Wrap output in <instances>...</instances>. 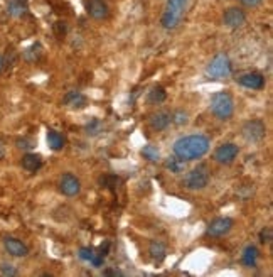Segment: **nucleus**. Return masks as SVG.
Listing matches in <instances>:
<instances>
[{
    "label": "nucleus",
    "instance_id": "1",
    "mask_svg": "<svg viewBox=\"0 0 273 277\" xmlns=\"http://www.w3.org/2000/svg\"><path fill=\"white\" fill-rule=\"evenodd\" d=\"M209 139L206 135H185V137H181L179 140H176L172 146L174 154L177 155L182 161H196V159H201L204 154H207L209 151Z\"/></svg>",
    "mask_w": 273,
    "mask_h": 277
},
{
    "label": "nucleus",
    "instance_id": "2",
    "mask_svg": "<svg viewBox=\"0 0 273 277\" xmlns=\"http://www.w3.org/2000/svg\"><path fill=\"white\" fill-rule=\"evenodd\" d=\"M211 112L216 119L229 120L234 112V100L228 92H218L211 98Z\"/></svg>",
    "mask_w": 273,
    "mask_h": 277
},
{
    "label": "nucleus",
    "instance_id": "3",
    "mask_svg": "<svg viewBox=\"0 0 273 277\" xmlns=\"http://www.w3.org/2000/svg\"><path fill=\"white\" fill-rule=\"evenodd\" d=\"M209 177H211L209 169H207L204 164H199L197 168L191 169L187 174H185L182 184H184L185 189H191V191H201V189H204L207 184H209Z\"/></svg>",
    "mask_w": 273,
    "mask_h": 277
},
{
    "label": "nucleus",
    "instance_id": "4",
    "mask_svg": "<svg viewBox=\"0 0 273 277\" xmlns=\"http://www.w3.org/2000/svg\"><path fill=\"white\" fill-rule=\"evenodd\" d=\"M206 75L212 79H225L231 75V61L226 54H216L206 68Z\"/></svg>",
    "mask_w": 273,
    "mask_h": 277
},
{
    "label": "nucleus",
    "instance_id": "5",
    "mask_svg": "<svg viewBox=\"0 0 273 277\" xmlns=\"http://www.w3.org/2000/svg\"><path fill=\"white\" fill-rule=\"evenodd\" d=\"M185 9V0H169L167 3V10L162 17V25L165 29H174L179 24L182 12Z\"/></svg>",
    "mask_w": 273,
    "mask_h": 277
},
{
    "label": "nucleus",
    "instance_id": "6",
    "mask_svg": "<svg viewBox=\"0 0 273 277\" xmlns=\"http://www.w3.org/2000/svg\"><path fill=\"white\" fill-rule=\"evenodd\" d=\"M243 137H245L248 142H260V140L265 139L267 135V125H265L261 120H248L241 128Z\"/></svg>",
    "mask_w": 273,
    "mask_h": 277
},
{
    "label": "nucleus",
    "instance_id": "7",
    "mask_svg": "<svg viewBox=\"0 0 273 277\" xmlns=\"http://www.w3.org/2000/svg\"><path fill=\"white\" fill-rule=\"evenodd\" d=\"M238 154H240V149L236 144H223L214 151V161L219 164H231L238 157Z\"/></svg>",
    "mask_w": 273,
    "mask_h": 277
},
{
    "label": "nucleus",
    "instance_id": "8",
    "mask_svg": "<svg viewBox=\"0 0 273 277\" xmlns=\"http://www.w3.org/2000/svg\"><path fill=\"white\" fill-rule=\"evenodd\" d=\"M59 191L63 193L64 196H76L79 195V191H81V183H79V179L74 176V174L71 173H66L61 176L59 179Z\"/></svg>",
    "mask_w": 273,
    "mask_h": 277
},
{
    "label": "nucleus",
    "instance_id": "9",
    "mask_svg": "<svg viewBox=\"0 0 273 277\" xmlns=\"http://www.w3.org/2000/svg\"><path fill=\"white\" fill-rule=\"evenodd\" d=\"M233 220L228 218V216H221V218H214L207 225V235L211 237H225L226 233H229L233 228Z\"/></svg>",
    "mask_w": 273,
    "mask_h": 277
},
{
    "label": "nucleus",
    "instance_id": "10",
    "mask_svg": "<svg viewBox=\"0 0 273 277\" xmlns=\"http://www.w3.org/2000/svg\"><path fill=\"white\" fill-rule=\"evenodd\" d=\"M85 9L86 12H88V16L96 19V21L106 19L110 14L108 5H106L105 0H85Z\"/></svg>",
    "mask_w": 273,
    "mask_h": 277
},
{
    "label": "nucleus",
    "instance_id": "11",
    "mask_svg": "<svg viewBox=\"0 0 273 277\" xmlns=\"http://www.w3.org/2000/svg\"><path fill=\"white\" fill-rule=\"evenodd\" d=\"M238 83L245 88L250 90H261L265 86V76L261 73H256V71H251V73H245L238 78Z\"/></svg>",
    "mask_w": 273,
    "mask_h": 277
},
{
    "label": "nucleus",
    "instance_id": "12",
    "mask_svg": "<svg viewBox=\"0 0 273 277\" xmlns=\"http://www.w3.org/2000/svg\"><path fill=\"white\" fill-rule=\"evenodd\" d=\"M3 247L5 250L10 253L12 257H27L29 255V249L25 244H22L19 238L14 237H5L3 238Z\"/></svg>",
    "mask_w": 273,
    "mask_h": 277
},
{
    "label": "nucleus",
    "instance_id": "13",
    "mask_svg": "<svg viewBox=\"0 0 273 277\" xmlns=\"http://www.w3.org/2000/svg\"><path fill=\"white\" fill-rule=\"evenodd\" d=\"M223 21H225V24L228 27H240V25L245 24L246 16L241 9H238V7H229V9L225 12V16H223Z\"/></svg>",
    "mask_w": 273,
    "mask_h": 277
},
{
    "label": "nucleus",
    "instance_id": "14",
    "mask_svg": "<svg viewBox=\"0 0 273 277\" xmlns=\"http://www.w3.org/2000/svg\"><path fill=\"white\" fill-rule=\"evenodd\" d=\"M64 103H66L69 108L81 110L88 105V100H86V97L81 92H69V93H66V97H64Z\"/></svg>",
    "mask_w": 273,
    "mask_h": 277
},
{
    "label": "nucleus",
    "instance_id": "15",
    "mask_svg": "<svg viewBox=\"0 0 273 277\" xmlns=\"http://www.w3.org/2000/svg\"><path fill=\"white\" fill-rule=\"evenodd\" d=\"M149 124L152 127V130H157V132L165 130V128L169 127V124H170V113H167V112L154 113V115L149 119Z\"/></svg>",
    "mask_w": 273,
    "mask_h": 277
},
{
    "label": "nucleus",
    "instance_id": "16",
    "mask_svg": "<svg viewBox=\"0 0 273 277\" xmlns=\"http://www.w3.org/2000/svg\"><path fill=\"white\" fill-rule=\"evenodd\" d=\"M41 166H43V159H41L39 154L27 152L24 157H22V168H24L25 171H29V173H36V171H39Z\"/></svg>",
    "mask_w": 273,
    "mask_h": 277
},
{
    "label": "nucleus",
    "instance_id": "17",
    "mask_svg": "<svg viewBox=\"0 0 273 277\" xmlns=\"http://www.w3.org/2000/svg\"><path fill=\"white\" fill-rule=\"evenodd\" d=\"M27 10V0H9L7 2V12L12 17H22Z\"/></svg>",
    "mask_w": 273,
    "mask_h": 277
},
{
    "label": "nucleus",
    "instance_id": "18",
    "mask_svg": "<svg viewBox=\"0 0 273 277\" xmlns=\"http://www.w3.org/2000/svg\"><path fill=\"white\" fill-rule=\"evenodd\" d=\"M258 255H260V252H258L256 247L255 245H248L245 249V252H243V257H241L243 265H246V267H255L256 260H258Z\"/></svg>",
    "mask_w": 273,
    "mask_h": 277
},
{
    "label": "nucleus",
    "instance_id": "19",
    "mask_svg": "<svg viewBox=\"0 0 273 277\" xmlns=\"http://www.w3.org/2000/svg\"><path fill=\"white\" fill-rule=\"evenodd\" d=\"M165 252H167V249H165V245L162 244V242H159V240L150 242L149 253H150V257L155 262H162V260H164L165 259Z\"/></svg>",
    "mask_w": 273,
    "mask_h": 277
},
{
    "label": "nucleus",
    "instance_id": "20",
    "mask_svg": "<svg viewBox=\"0 0 273 277\" xmlns=\"http://www.w3.org/2000/svg\"><path fill=\"white\" fill-rule=\"evenodd\" d=\"M47 144L52 151H61L64 147V137L59 134V132L49 128L47 130Z\"/></svg>",
    "mask_w": 273,
    "mask_h": 277
},
{
    "label": "nucleus",
    "instance_id": "21",
    "mask_svg": "<svg viewBox=\"0 0 273 277\" xmlns=\"http://www.w3.org/2000/svg\"><path fill=\"white\" fill-rule=\"evenodd\" d=\"M41 56H43V46H41L39 43L32 44L30 48H27L24 51V59L27 63H36L41 59Z\"/></svg>",
    "mask_w": 273,
    "mask_h": 277
},
{
    "label": "nucleus",
    "instance_id": "22",
    "mask_svg": "<svg viewBox=\"0 0 273 277\" xmlns=\"http://www.w3.org/2000/svg\"><path fill=\"white\" fill-rule=\"evenodd\" d=\"M167 98V92L162 86H154L149 92V101L150 103H162Z\"/></svg>",
    "mask_w": 273,
    "mask_h": 277
},
{
    "label": "nucleus",
    "instance_id": "23",
    "mask_svg": "<svg viewBox=\"0 0 273 277\" xmlns=\"http://www.w3.org/2000/svg\"><path fill=\"white\" fill-rule=\"evenodd\" d=\"M165 168L169 169L170 173L177 174V173H181V171L184 169V161L177 157V155H176V157H169L165 161Z\"/></svg>",
    "mask_w": 273,
    "mask_h": 277
},
{
    "label": "nucleus",
    "instance_id": "24",
    "mask_svg": "<svg viewBox=\"0 0 273 277\" xmlns=\"http://www.w3.org/2000/svg\"><path fill=\"white\" fill-rule=\"evenodd\" d=\"M142 155L145 159H149L150 162H157L160 159V152H159V149L155 146H143Z\"/></svg>",
    "mask_w": 273,
    "mask_h": 277
},
{
    "label": "nucleus",
    "instance_id": "25",
    "mask_svg": "<svg viewBox=\"0 0 273 277\" xmlns=\"http://www.w3.org/2000/svg\"><path fill=\"white\" fill-rule=\"evenodd\" d=\"M170 122H174L176 125H185L189 122V115L184 110H176V112L170 115Z\"/></svg>",
    "mask_w": 273,
    "mask_h": 277
},
{
    "label": "nucleus",
    "instance_id": "26",
    "mask_svg": "<svg viewBox=\"0 0 273 277\" xmlns=\"http://www.w3.org/2000/svg\"><path fill=\"white\" fill-rule=\"evenodd\" d=\"M100 130H101V120H98V119H93L88 125H86V134L94 135Z\"/></svg>",
    "mask_w": 273,
    "mask_h": 277
},
{
    "label": "nucleus",
    "instance_id": "27",
    "mask_svg": "<svg viewBox=\"0 0 273 277\" xmlns=\"http://www.w3.org/2000/svg\"><path fill=\"white\" fill-rule=\"evenodd\" d=\"M17 147L19 149H25V151H29V149H32L34 146H36V142H34V139H30V137H22V139H17Z\"/></svg>",
    "mask_w": 273,
    "mask_h": 277
},
{
    "label": "nucleus",
    "instance_id": "28",
    "mask_svg": "<svg viewBox=\"0 0 273 277\" xmlns=\"http://www.w3.org/2000/svg\"><path fill=\"white\" fill-rule=\"evenodd\" d=\"M0 274L2 276H17V269L12 264H2L0 265Z\"/></svg>",
    "mask_w": 273,
    "mask_h": 277
},
{
    "label": "nucleus",
    "instance_id": "29",
    "mask_svg": "<svg viewBox=\"0 0 273 277\" xmlns=\"http://www.w3.org/2000/svg\"><path fill=\"white\" fill-rule=\"evenodd\" d=\"M272 238H273V233H272L270 227H267V228H263L260 231V242L261 244H270Z\"/></svg>",
    "mask_w": 273,
    "mask_h": 277
},
{
    "label": "nucleus",
    "instance_id": "30",
    "mask_svg": "<svg viewBox=\"0 0 273 277\" xmlns=\"http://www.w3.org/2000/svg\"><path fill=\"white\" fill-rule=\"evenodd\" d=\"M79 257H81L83 260H93L94 259V253H93V250L91 249H81L79 250Z\"/></svg>",
    "mask_w": 273,
    "mask_h": 277
},
{
    "label": "nucleus",
    "instance_id": "31",
    "mask_svg": "<svg viewBox=\"0 0 273 277\" xmlns=\"http://www.w3.org/2000/svg\"><path fill=\"white\" fill-rule=\"evenodd\" d=\"M240 2H241L245 7H251V9H253V7H258V5H260V3L263 2V0H240Z\"/></svg>",
    "mask_w": 273,
    "mask_h": 277
},
{
    "label": "nucleus",
    "instance_id": "32",
    "mask_svg": "<svg viewBox=\"0 0 273 277\" xmlns=\"http://www.w3.org/2000/svg\"><path fill=\"white\" fill-rule=\"evenodd\" d=\"M3 155H5V142L0 139V159H3Z\"/></svg>",
    "mask_w": 273,
    "mask_h": 277
},
{
    "label": "nucleus",
    "instance_id": "33",
    "mask_svg": "<svg viewBox=\"0 0 273 277\" xmlns=\"http://www.w3.org/2000/svg\"><path fill=\"white\" fill-rule=\"evenodd\" d=\"M103 274H105V276H123L120 271H110V269H106V271L103 272Z\"/></svg>",
    "mask_w": 273,
    "mask_h": 277
},
{
    "label": "nucleus",
    "instance_id": "34",
    "mask_svg": "<svg viewBox=\"0 0 273 277\" xmlns=\"http://www.w3.org/2000/svg\"><path fill=\"white\" fill-rule=\"evenodd\" d=\"M2 68H3V59L0 58V71H2Z\"/></svg>",
    "mask_w": 273,
    "mask_h": 277
}]
</instances>
